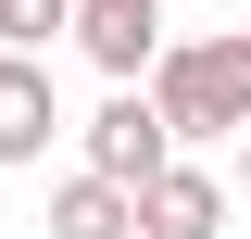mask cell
I'll return each instance as SVG.
<instances>
[{"mask_svg": "<svg viewBox=\"0 0 251 239\" xmlns=\"http://www.w3.org/2000/svg\"><path fill=\"white\" fill-rule=\"evenodd\" d=\"M38 227H50V239H138V189H113V177H88V164H75V177L50 189V214H38Z\"/></svg>", "mask_w": 251, "mask_h": 239, "instance_id": "6", "label": "cell"}, {"mask_svg": "<svg viewBox=\"0 0 251 239\" xmlns=\"http://www.w3.org/2000/svg\"><path fill=\"white\" fill-rule=\"evenodd\" d=\"M239 202H251V126H239Z\"/></svg>", "mask_w": 251, "mask_h": 239, "instance_id": "8", "label": "cell"}, {"mask_svg": "<svg viewBox=\"0 0 251 239\" xmlns=\"http://www.w3.org/2000/svg\"><path fill=\"white\" fill-rule=\"evenodd\" d=\"M63 38H75L113 89H138L151 51H163V0H75V26H63Z\"/></svg>", "mask_w": 251, "mask_h": 239, "instance_id": "3", "label": "cell"}, {"mask_svg": "<svg viewBox=\"0 0 251 239\" xmlns=\"http://www.w3.org/2000/svg\"><path fill=\"white\" fill-rule=\"evenodd\" d=\"M138 89H151V114L176 126V151H188V139H239V126H251V26L163 38Z\"/></svg>", "mask_w": 251, "mask_h": 239, "instance_id": "1", "label": "cell"}, {"mask_svg": "<svg viewBox=\"0 0 251 239\" xmlns=\"http://www.w3.org/2000/svg\"><path fill=\"white\" fill-rule=\"evenodd\" d=\"M226 13H239V0H226Z\"/></svg>", "mask_w": 251, "mask_h": 239, "instance_id": "9", "label": "cell"}, {"mask_svg": "<svg viewBox=\"0 0 251 239\" xmlns=\"http://www.w3.org/2000/svg\"><path fill=\"white\" fill-rule=\"evenodd\" d=\"M75 26V0H0V51H50Z\"/></svg>", "mask_w": 251, "mask_h": 239, "instance_id": "7", "label": "cell"}, {"mask_svg": "<svg viewBox=\"0 0 251 239\" xmlns=\"http://www.w3.org/2000/svg\"><path fill=\"white\" fill-rule=\"evenodd\" d=\"M138 239H226V177H201V164L138 177Z\"/></svg>", "mask_w": 251, "mask_h": 239, "instance_id": "5", "label": "cell"}, {"mask_svg": "<svg viewBox=\"0 0 251 239\" xmlns=\"http://www.w3.org/2000/svg\"><path fill=\"white\" fill-rule=\"evenodd\" d=\"M63 139V89H50V51H0V164H38Z\"/></svg>", "mask_w": 251, "mask_h": 239, "instance_id": "4", "label": "cell"}, {"mask_svg": "<svg viewBox=\"0 0 251 239\" xmlns=\"http://www.w3.org/2000/svg\"><path fill=\"white\" fill-rule=\"evenodd\" d=\"M176 164V126L151 114V89H113L88 114V177H113V189H138V177H163Z\"/></svg>", "mask_w": 251, "mask_h": 239, "instance_id": "2", "label": "cell"}]
</instances>
